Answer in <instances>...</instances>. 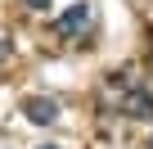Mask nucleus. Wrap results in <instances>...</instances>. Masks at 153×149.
I'll return each instance as SVG.
<instances>
[{"mask_svg":"<svg viewBox=\"0 0 153 149\" xmlns=\"http://www.w3.org/2000/svg\"><path fill=\"white\" fill-rule=\"evenodd\" d=\"M90 23H95V5H90V0H76V5L54 23V32H59V36H76V32H86Z\"/></svg>","mask_w":153,"mask_h":149,"instance_id":"f257e3e1","label":"nucleus"},{"mask_svg":"<svg viewBox=\"0 0 153 149\" xmlns=\"http://www.w3.org/2000/svg\"><path fill=\"white\" fill-rule=\"evenodd\" d=\"M122 113H126V118H140V122H153V91L126 86V91H122Z\"/></svg>","mask_w":153,"mask_h":149,"instance_id":"f03ea898","label":"nucleus"},{"mask_svg":"<svg viewBox=\"0 0 153 149\" xmlns=\"http://www.w3.org/2000/svg\"><path fill=\"white\" fill-rule=\"evenodd\" d=\"M23 113H27V122H36V127H50V122L59 118V100L32 95V100H23Z\"/></svg>","mask_w":153,"mask_h":149,"instance_id":"7ed1b4c3","label":"nucleus"},{"mask_svg":"<svg viewBox=\"0 0 153 149\" xmlns=\"http://www.w3.org/2000/svg\"><path fill=\"white\" fill-rule=\"evenodd\" d=\"M27 5H32V9H45V5H50V0H27Z\"/></svg>","mask_w":153,"mask_h":149,"instance_id":"20e7f679","label":"nucleus"},{"mask_svg":"<svg viewBox=\"0 0 153 149\" xmlns=\"http://www.w3.org/2000/svg\"><path fill=\"white\" fill-rule=\"evenodd\" d=\"M0 59H9V41H0Z\"/></svg>","mask_w":153,"mask_h":149,"instance_id":"39448f33","label":"nucleus"},{"mask_svg":"<svg viewBox=\"0 0 153 149\" xmlns=\"http://www.w3.org/2000/svg\"><path fill=\"white\" fill-rule=\"evenodd\" d=\"M41 149H63V145H41Z\"/></svg>","mask_w":153,"mask_h":149,"instance_id":"423d86ee","label":"nucleus"}]
</instances>
